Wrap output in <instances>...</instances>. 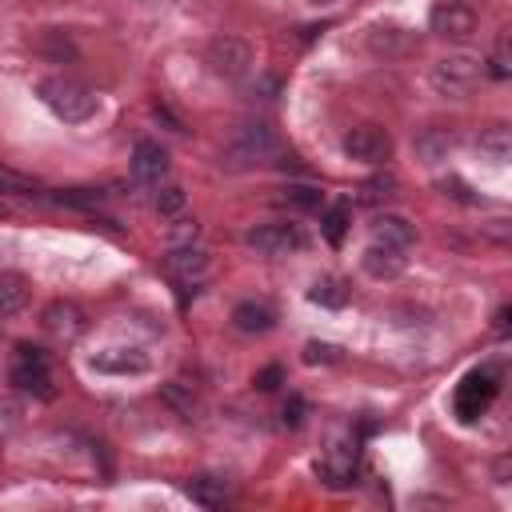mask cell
<instances>
[{
	"instance_id": "cell-1",
	"label": "cell",
	"mask_w": 512,
	"mask_h": 512,
	"mask_svg": "<svg viewBox=\"0 0 512 512\" xmlns=\"http://www.w3.org/2000/svg\"><path fill=\"white\" fill-rule=\"evenodd\" d=\"M36 92H40V100L48 104V112L60 116L64 124H84V120H92L96 108H100L96 92H92L88 84L72 80V76H48V80H40Z\"/></svg>"
},
{
	"instance_id": "cell-2",
	"label": "cell",
	"mask_w": 512,
	"mask_h": 512,
	"mask_svg": "<svg viewBox=\"0 0 512 512\" xmlns=\"http://www.w3.org/2000/svg\"><path fill=\"white\" fill-rule=\"evenodd\" d=\"M480 76H484V60L472 56V52L440 56V60L432 64V72H428L432 88H436L440 96H448V100H464V96L480 84Z\"/></svg>"
},
{
	"instance_id": "cell-3",
	"label": "cell",
	"mask_w": 512,
	"mask_h": 512,
	"mask_svg": "<svg viewBox=\"0 0 512 512\" xmlns=\"http://www.w3.org/2000/svg\"><path fill=\"white\" fill-rule=\"evenodd\" d=\"M276 152H280V140H276V132L268 124H240L232 132L228 148H224V160L232 168H252V164L272 160Z\"/></svg>"
},
{
	"instance_id": "cell-4",
	"label": "cell",
	"mask_w": 512,
	"mask_h": 512,
	"mask_svg": "<svg viewBox=\"0 0 512 512\" xmlns=\"http://www.w3.org/2000/svg\"><path fill=\"white\" fill-rule=\"evenodd\" d=\"M12 384L20 392H32L36 400H52L56 396V376H52L48 352H40L32 344H20L16 356H12Z\"/></svg>"
},
{
	"instance_id": "cell-5",
	"label": "cell",
	"mask_w": 512,
	"mask_h": 512,
	"mask_svg": "<svg viewBox=\"0 0 512 512\" xmlns=\"http://www.w3.org/2000/svg\"><path fill=\"white\" fill-rule=\"evenodd\" d=\"M496 392H500V376L492 372V368H480V372H468L464 380H460V388H456V420L460 424H472L476 416H484L488 412V404L496 400Z\"/></svg>"
},
{
	"instance_id": "cell-6",
	"label": "cell",
	"mask_w": 512,
	"mask_h": 512,
	"mask_svg": "<svg viewBox=\"0 0 512 512\" xmlns=\"http://www.w3.org/2000/svg\"><path fill=\"white\" fill-rule=\"evenodd\" d=\"M204 64L224 76V80H240L248 68H252V44L240 40V36H216L208 48H204Z\"/></svg>"
},
{
	"instance_id": "cell-7",
	"label": "cell",
	"mask_w": 512,
	"mask_h": 512,
	"mask_svg": "<svg viewBox=\"0 0 512 512\" xmlns=\"http://www.w3.org/2000/svg\"><path fill=\"white\" fill-rule=\"evenodd\" d=\"M244 244L256 248L260 256H288V252H296L304 244V236L288 220H268V224H252L244 232Z\"/></svg>"
},
{
	"instance_id": "cell-8",
	"label": "cell",
	"mask_w": 512,
	"mask_h": 512,
	"mask_svg": "<svg viewBox=\"0 0 512 512\" xmlns=\"http://www.w3.org/2000/svg\"><path fill=\"white\" fill-rule=\"evenodd\" d=\"M344 156L360 164H384L392 156V136L380 124H356L344 132Z\"/></svg>"
},
{
	"instance_id": "cell-9",
	"label": "cell",
	"mask_w": 512,
	"mask_h": 512,
	"mask_svg": "<svg viewBox=\"0 0 512 512\" xmlns=\"http://www.w3.org/2000/svg\"><path fill=\"white\" fill-rule=\"evenodd\" d=\"M428 28L444 40H464V36L476 32V8L468 0H440L428 12Z\"/></svg>"
},
{
	"instance_id": "cell-10",
	"label": "cell",
	"mask_w": 512,
	"mask_h": 512,
	"mask_svg": "<svg viewBox=\"0 0 512 512\" xmlns=\"http://www.w3.org/2000/svg\"><path fill=\"white\" fill-rule=\"evenodd\" d=\"M40 324H44V332L52 336V340H64V344H72L76 336H84V328H88V316H84V308L76 304V300H48L44 304V312H40Z\"/></svg>"
},
{
	"instance_id": "cell-11",
	"label": "cell",
	"mask_w": 512,
	"mask_h": 512,
	"mask_svg": "<svg viewBox=\"0 0 512 512\" xmlns=\"http://www.w3.org/2000/svg\"><path fill=\"white\" fill-rule=\"evenodd\" d=\"M92 368L104 372V376H140V372H148V352L132 348V344L104 348V352L92 356Z\"/></svg>"
},
{
	"instance_id": "cell-12",
	"label": "cell",
	"mask_w": 512,
	"mask_h": 512,
	"mask_svg": "<svg viewBox=\"0 0 512 512\" xmlns=\"http://www.w3.org/2000/svg\"><path fill=\"white\" fill-rule=\"evenodd\" d=\"M360 264H364V272H368L372 280H396V276L408 268V256H404V248H392V244L372 240V244L364 248V256H360Z\"/></svg>"
},
{
	"instance_id": "cell-13",
	"label": "cell",
	"mask_w": 512,
	"mask_h": 512,
	"mask_svg": "<svg viewBox=\"0 0 512 512\" xmlns=\"http://www.w3.org/2000/svg\"><path fill=\"white\" fill-rule=\"evenodd\" d=\"M164 264H168V276L176 284H196L208 272V252L196 248V244H172V252H168Z\"/></svg>"
},
{
	"instance_id": "cell-14",
	"label": "cell",
	"mask_w": 512,
	"mask_h": 512,
	"mask_svg": "<svg viewBox=\"0 0 512 512\" xmlns=\"http://www.w3.org/2000/svg\"><path fill=\"white\" fill-rule=\"evenodd\" d=\"M372 236L380 240V244H392V248H412V240H416V224L408 220V216H400V212H380L376 220H372Z\"/></svg>"
},
{
	"instance_id": "cell-15",
	"label": "cell",
	"mask_w": 512,
	"mask_h": 512,
	"mask_svg": "<svg viewBox=\"0 0 512 512\" xmlns=\"http://www.w3.org/2000/svg\"><path fill=\"white\" fill-rule=\"evenodd\" d=\"M28 296H32V284L24 272H0V320H12L28 308Z\"/></svg>"
},
{
	"instance_id": "cell-16",
	"label": "cell",
	"mask_w": 512,
	"mask_h": 512,
	"mask_svg": "<svg viewBox=\"0 0 512 512\" xmlns=\"http://www.w3.org/2000/svg\"><path fill=\"white\" fill-rule=\"evenodd\" d=\"M132 172H136L140 180L156 184V180L168 172V152H164L156 140H140V144L132 148Z\"/></svg>"
},
{
	"instance_id": "cell-17",
	"label": "cell",
	"mask_w": 512,
	"mask_h": 512,
	"mask_svg": "<svg viewBox=\"0 0 512 512\" xmlns=\"http://www.w3.org/2000/svg\"><path fill=\"white\" fill-rule=\"evenodd\" d=\"M232 324H236L240 332H248V336H260V332H268V328L276 324V312H272L268 304H260V300H240V304L232 308Z\"/></svg>"
},
{
	"instance_id": "cell-18",
	"label": "cell",
	"mask_w": 512,
	"mask_h": 512,
	"mask_svg": "<svg viewBox=\"0 0 512 512\" xmlns=\"http://www.w3.org/2000/svg\"><path fill=\"white\" fill-rule=\"evenodd\" d=\"M308 300L320 304V308H344V304H348V284L336 280V276H320V280L308 288Z\"/></svg>"
},
{
	"instance_id": "cell-19",
	"label": "cell",
	"mask_w": 512,
	"mask_h": 512,
	"mask_svg": "<svg viewBox=\"0 0 512 512\" xmlns=\"http://www.w3.org/2000/svg\"><path fill=\"white\" fill-rule=\"evenodd\" d=\"M36 52H44L48 60H76V44H72V36L68 32H60V28H44L40 32V40H36Z\"/></svg>"
},
{
	"instance_id": "cell-20",
	"label": "cell",
	"mask_w": 512,
	"mask_h": 512,
	"mask_svg": "<svg viewBox=\"0 0 512 512\" xmlns=\"http://www.w3.org/2000/svg\"><path fill=\"white\" fill-rule=\"evenodd\" d=\"M188 496L204 508H220L228 500V484L216 480V476H196V480H188Z\"/></svg>"
},
{
	"instance_id": "cell-21",
	"label": "cell",
	"mask_w": 512,
	"mask_h": 512,
	"mask_svg": "<svg viewBox=\"0 0 512 512\" xmlns=\"http://www.w3.org/2000/svg\"><path fill=\"white\" fill-rule=\"evenodd\" d=\"M480 152L492 160V164H504L508 160V152H512V136H508V128L504 124H492L488 132H480Z\"/></svg>"
},
{
	"instance_id": "cell-22",
	"label": "cell",
	"mask_w": 512,
	"mask_h": 512,
	"mask_svg": "<svg viewBox=\"0 0 512 512\" xmlns=\"http://www.w3.org/2000/svg\"><path fill=\"white\" fill-rule=\"evenodd\" d=\"M348 224H352V208H348V204H332V208L320 216V228H324L328 244H344Z\"/></svg>"
},
{
	"instance_id": "cell-23",
	"label": "cell",
	"mask_w": 512,
	"mask_h": 512,
	"mask_svg": "<svg viewBox=\"0 0 512 512\" xmlns=\"http://www.w3.org/2000/svg\"><path fill=\"white\" fill-rule=\"evenodd\" d=\"M368 48H372L376 56H392V52L404 48V32L392 28V24H376V28L368 32Z\"/></svg>"
},
{
	"instance_id": "cell-24",
	"label": "cell",
	"mask_w": 512,
	"mask_h": 512,
	"mask_svg": "<svg viewBox=\"0 0 512 512\" xmlns=\"http://www.w3.org/2000/svg\"><path fill=\"white\" fill-rule=\"evenodd\" d=\"M160 396H164V404H172L180 416H192V412H196V392H192V384L172 380V384L160 388Z\"/></svg>"
},
{
	"instance_id": "cell-25",
	"label": "cell",
	"mask_w": 512,
	"mask_h": 512,
	"mask_svg": "<svg viewBox=\"0 0 512 512\" xmlns=\"http://www.w3.org/2000/svg\"><path fill=\"white\" fill-rule=\"evenodd\" d=\"M20 424H24V400L0 396V440H8L12 432H20Z\"/></svg>"
},
{
	"instance_id": "cell-26",
	"label": "cell",
	"mask_w": 512,
	"mask_h": 512,
	"mask_svg": "<svg viewBox=\"0 0 512 512\" xmlns=\"http://www.w3.org/2000/svg\"><path fill=\"white\" fill-rule=\"evenodd\" d=\"M184 204H188V196H184V188H180V184H164V188L156 192V212H160L164 220L180 216V212H184Z\"/></svg>"
},
{
	"instance_id": "cell-27",
	"label": "cell",
	"mask_w": 512,
	"mask_h": 512,
	"mask_svg": "<svg viewBox=\"0 0 512 512\" xmlns=\"http://www.w3.org/2000/svg\"><path fill=\"white\" fill-rule=\"evenodd\" d=\"M448 144H452V140H448V132H436V128H432V132H424V136L416 140V148H420V156H424L428 164H432V160H440V156L448 152Z\"/></svg>"
},
{
	"instance_id": "cell-28",
	"label": "cell",
	"mask_w": 512,
	"mask_h": 512,
	"mask_svg": "<svg viewBox=\"0 0 512 512\" xmlns=\"http://www.w3.org/2000/svg\"><path fill=\"white\" fill-rule=\"evenodd\" d=\"M280 200L292 204V208H316L320 204V188H312V184H288Z\"/></svg>"
},
{
	"instance_id": "cell-29",
	"label": "cell",
	"mask_w": 512,
	"mask_h": 512,
	"mask_svg": "<svg viewBox=\"0 0 512 512\" xmlns=\"http://www.w3.org/2000/svg\"><path fill=\"white\" fill-rule=\"evenodd\" d=\"M488 64H492V76H500V80H504V76H512V52H508V32H504V36L496 40V48H492V60H488Z\"/></svg>"
},
{
	"instance_id": "cell-30",
	"label": "cell",
	"mask_w": 512,
	"mask_h": 512,
	"mask_svg": "<svg viewBox=\"0 0 512 512\" xmlns=\"http://www.w3.org/2000/svg\"><path fill=\"white\" fill-rule=\"evenodd\" d=\"M392 188H396V180H392V176H372V180L364 184V204H380V200H388V196H392Z\"/></svg>"
},
{
	"instance_id": "cell-31",
	"label": "cell",
	"mask_w": 512,
	"mask_h": 512,
	"mask_svg": "<svg viewBox=\"0 0 512 512\" xmlns=\"http://www.w3.org/2000/svg\"><path fill=\"white\" fill-rule=\"evenodd\" d=\"M196 232H200L196 220H188V216L180 212V216H172V232H168V240H172V244H196Z\"/></svg>"
},
{
	"instance_id": "cell-32",
	"label": "cell",
	"mask_w": 512,
	"mask_h": 512,
	"mask_svg": "<svg viewBox=\"0 0 512 512\" xmlns=\"http://www.w3.org/2000/svg\"><path fill=\"white\" fill-rule=\"evenodd\" d=\"M304 360H308V364H332V360H340V348L312 340V344H304Z\"/></svg>"
},
{
	"instance_id": "cell-33",
	"label": "cell",
	"mask_w": 512,
	"mask_h": 512,
	"mask_svg": "<svg viewBox=\"0 0 512 512\" xmlns=\"http://www.w3.org/2000/svg\"><path fill=\"white\" fill-rule=\"evenodd\" d=\"M280 384H284V368H280V364H268V368L256 372V388H260V392H276Z\"/></svg>"
},
{
	"instance_id": "cell-34",
	"label": "cell",
	"mask_w": 512,
	"mask_h": 512,
	"mask_svg": "<svg viewBox=\"0 0 512 512\" xmlns=\"http://www.w3.org/2000/svg\"><path fill=\"white\" fill-rule=\"evenodd\" d=\"M304 412H308V404H304L300 396H288V404H284V424H288V428H300V424H304Z\"/></svg>"
},
{
	"instance_id": "cell-35",
	"label": "cell",
	"mask_w": 512,
	"mask_h": 512,
	"mask_svg": "<svg viewBox=\"0 0 512 512\" xmlns=\"http://www.w3.org/2000/svg\"><path fill=\"white\" fill-rule=\"evenodd\" d=\"M444 188H452V196H456V200H472V196H468V188H464L460 180H444Z\"/></svg>"
},
{
	"instance_id": "cell-36",
	"label": "cell",
	"mask_w": 512,
	"mask_h": 512,
	"mask_svg": "<svg viewBox=\"0 0 512 512\" xmlns=\"http://www.w3.org/2000/svg\"><path fill=\"white\" fill-rule=\"evenodd\" d=\"M312 4H332V0H312Z\"/></svg>"
}]
</instances>
